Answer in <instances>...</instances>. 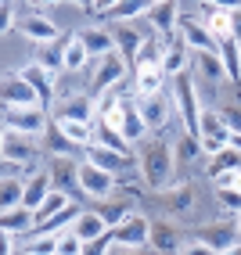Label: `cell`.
<instances>
[{"mask_svg":"<svg viewBox=\"0 0 241 255\" xmlns=\"http://www.w3.org/2000/svg\"><path fill=\"white\" fill-rule=\"evenodd\" d=\"M141 173L155 191L169 187V180H173V144H166V140L151 144L144 151V158H141Z\"/></svg>","mask_w":241,"mask_h":255,"instance_id":"obj_1","label":"cell"},{"mask_svg":"<svg viewBox=\"0 0 241 255\" xmlns=\"http://www.w3.org/2000/svg\"><path fill=\"white\" fill-rule=\"evenodd\" d=\"M173 87H177V112L184 115V133H187V137H198L202 108H198V94H195V79H191V72L173 76Z\"/></svg>","mask_w":241,"mask_h":255,"instance_id":"obj_2","label":"cell"},{"mask_svg":"<svg viewBox=\"0 0 241 255\" xmlns=\"http://www.w3.org/2000/svg\"><path fill=\"white\" fill-rule=\"evenodd\" d=\"M231 126L223 123V115L213 108V112H202L198 119V140H202V151H209V155H220V151L231 147Z\"/></svg>","mask_w":241,"mask_h":255,"instance_id":"obj_3","label":"cell"},{"mask_svg":"<svg viewBox=\"0 0 241 255\" xmlns=\"http://www.w3.org/2000/svg\"><path fill=\"white\" fill-rule=\"evenodd\" d=\"M47 126H50V119L40 105L36 108H4V129L36 137V133H47Z\"/></svg>","mask_w":241,"mask_h":255,"instance_id":"obj_4","label":"cell"},{"mask_svg":"<svg viewBox=\"0 0 241 255\" xmlns=\"http://www.w3.org/2000/svg\"><path fill=\"white\" fill-rule=\"evenodd\" d=\"M112 237H115L119 248H148L151 245V223H148V216L130 212L123 223L112 230Z\"/></svg>","mask_w":241,"mask_h":255,"instance_id":"obj_5","label":"cell"},{"mask_svg":"<svg viewBox=\"0 0 241 255\" xmlns=\"http://www.w3.org/2000/svg\"><path fill=\"white\" fill-rule=\"evenodd\" d=\"M83 155H87V158H83V162H90V165H97V169H105V173L108 176H133V158L130 155H119V151H112V147H101V144H90V147H83Z\"/></svg>","mask_w":241,"mask_h":255,"instance_id":"obj_6","label":"cell"},{"mask_svg":"<svg viewBox=\"0 0 241 255\" xmlns=\"http://www.w3.org/2000/svg\"><path fill=\"white\" fill-rule=\"evenodd\" d=\"M0 94H4V108H36L40 105V97H36V90L29 87V79L18 72H7L4 76V83H0ZM43 108V105H40Z\"/></svg>","mask_w":241,"mask_h":255,"instance_id":"obj_7","label":"cell"},{"mask_svg":"<svg viewBox=\"0 0 241 255\" xmlns=\"http://www.w3.org/2000/svg\"><path fill=\"white\" fill-rule=\"evenodd\" d=\"M177 29H180V40H184L187 47H191L195 54H216V50H220L216 36L209 32V25H205V22L187 18V14H184V18L177 22Z\"/></svg>","mask_w":241,"mask_h":255,"instance_id":"obj_8","label":"cell"},{"mask_svg":"<svg viewBox=\"0 0 241 255\" xmlns=\"http://www.w3.org/2000/svg\"><path fill=\"white\" fill-rule=\"evenodd\" d=\"M79 191L87 198H108L115 191V176H108L105 169H97L90 162H79Z\"/></svg>","mask_w":241,"mask_h":255,"instance_id":"obj_9","label":"cell"},{"mask_svg":"<svg viewBox=\"0 0 241 255\" xmlns=\"http://www.w3.org/2000/svg\"><path fill=\"white\" fill-rule=\"evenodd\" d=\"M198 241H205V245L220 255V252L241 245V227H238V223H213V227H202V237H198Z\"/></svg>","mask_w":241,"mask_h":255,"instance_id":"obj_10","label":"cell"},{"mask_svg":"<svg viewBox=\"0 0 241 255\" xmlns=\"http://www.w3.org/2000/svg\"><path fill=\"white\" fill-rule=\"evenodd\" d=\"M123 76H126V61L119 58V54L101 58V61H97V72H94L97 94H112V87H115V83H123Z\"/></svg>","mask_w":241,"mask_h":255,"instance_id":"obj_11","label":"cell"},{"mask_svg":"<svg viewBox=\"0 0 241 255\" xmlns=\"http://www.w3.org/2000/svg\"><path fill=\"white\" fill-rule=\"evenodd\" d=\"M137 108H141V119L148 129H162L169 123V112H173V105H169V97L162 94H151V97H141L137 101Z\"/></svg>","mask_w":241,"mask_h":255,"instance_id":"obj_12","label":"cell"},{"mask_svg":"<svg viewBox=\"0 0 241 255\" xmlns=\"http://www.w3.org/2000/svg\"><path fill=\"white\" fill-rule=\"evenodd\" d=\"M22 76L29 79V87L36 90V97H40V105L47 108L50 101H54V94H58V83H54V72H47L43 65H36V61H32V65H25V69H22Z\"/></svg>","mask_w":241,"mask_h":255,"instance_id":"obj_13","label":"cell"},{"mask_svg":"<svg viewBox=\"0 0 241 255\" xmlns=\"http://www.w3.org/2000/svg\"><path fill=\"white\" fill-rule=\"evenodd\" d=\"M18 29L25 32L29 40H36L40 47H43V43H54V40H58V25L50 22L47 14H25V18L18 22Z\"/></svg>","mask_w":241,"mask_h":255,"instance_id":"obj_14","label":"cell"},{"mask_svg":"<svg viewBox=\"0 0 241 255\" xmlns=\"http://www.w3.org/2000/svg\"><path fill=\"white\" fill-rule=\"evenodd\" d=\"M32 137H25V133H14V129H4V140H0V151H4V162H22L29 165L32 158Z\"/></svg>","mask_w":241,"mask_h":255,"instance_id":"obj_15","label":"cell"},{"mask_svg":"<svg viewBox=\"0 0 241 255\" xmlns=\"http://www.w3.org/2000/svg\"><path fill=\"white\" fill-rule=\"evenodd\" d=\"M54 191V183H50V173L43 169V173H32L29 180H25V198H22V205L29 209V212H36L43 201H47V194Z\"/></svg>","mask_w":241,"mask_h":255,"instance_id":"obj_16","label":"cell"},{"mask_svg":"<svg viewBox=\"0 0 241 255\" xmlns=\"http://www.w3.org/2000/svg\"><path fill=\"white\" fill-rule=\"evenodd\" d=\"M50 173V183H54V191H72V187H79V162L72 158H54V165L47 169Z\"/></svg>","mask_w":241,"mask_h":255,"instance_id":"obj_17","label":"cell"},{"mask_svg":"<svg viewBox=\"0 0 241 255\" xmlns=\"http://www.w3.org/2000/svg\"><path fill=\"white\" fill-rule=\"evenodd\" d=\"M112 36H115V54L123 61H137V54H141V47H144V40L137 36V29L133 25H115Z\"/></svg>","mask_w":241,"mask_h":255,"instance_id":"obj_18","label":"cell"},{"mask_svg":"<svg viewBox=\"0 0 241 255\" xmlns=\"http://www.w3.org/2000/svg\"><path fill=\"white\" fill-rule=\"evenodd\" d=\"M72 230H76L79 241L87 245V241L105 237V234H108V223H105V216H101V212H79V219L72 223Z\"/></svg>","mask_w":241,"mask_h":255,"instance_id":"obj_19","label":"cell"},{"mask_svg":"<svg viewBox=\"0 0 241 255\" xmlns=\"http://www.w3.org/2000/svg\"><path fill=\"white\" fill-rule=\"evenodd\" d=\"M79 40H83V47L90 50V58L115 54V36H112L108 29H87V32H79Z\"/></svg>","mask_w":241,"mask_h":255,"instance_id":"obj_20","label":"cell"},{"mask_svg":"<svg viewBox=\"0 0 241 255\" xmlns=\"http://www.w3.org/2000/svg\"><path fill=\"white\" fill-rule=\"evenodd\" d=\"M162 65H137V94L151 97V94H162Z\"/></svg>","mask_w":241,"mask_h":255,"instance_id":"obj_21","label":"cell"},{"mask_svg":"<svg viewBox=\"0 0 241 255\" xmlns=\"http://www.w3.org/2000/svg\"><path fill=\"white\" fill-rule=\"evenodd\" d=\"M32 227H36V212H29L25 205L11 209V212H0V230H4V234H25Z\"/></svg>","mask_w":241,"mask_h":255,"instance_id":"obj_22","label":"cell"},{"mask_svg":"<svg viewBox=\"0 0 241 255\" xmlns=\"http://www.w3.org/2000/svg\"><path fill=\"white\" fill-rule=\"evenodd\" d=\"M54 123H58V129H61L76 147H90V144H94V126H90V123H72V119H54Z\"/></svg>","mask_w":241,"mask_h":255,"instance_id":"obj_23","label":"cell"},{"mask_svg":"<svg viewBox=\"0 0 241 255\" xmlns=\"http://www.w3.org/2000/svg\"><path fill=\"white\" fill-rule=\"evenodd\" d=\"M220 58H223V69H227V79L231 83H241V47L238 40H220Z\"/></svg>","mask_w":241,"mask_h":255,"instance_id":"obj_24","label":"cell"},{"mask_svg":"<svg viewBox=\"0 0 241 255\" xmlns=\"http://www.w3.org/2000/svg\"><path fill=\"white\" fill-rule=\"evenodd\" d=\"M151 22H155V29L162 32V36H169V32L177 29V22H180V7L177 4H151Z\"/></svg>","mask_w":241,"mask_h":255,"instance_id":"obj_25","label":"cell"},{"mask_svg":"<svg viewBox=\"0 0 241 255\" xmlns=\"http://www.w3.org/2000/svg\"><path fill=\"white\" fill-rule=\"evenodd\" d=\"M144 119H141V108H137V101H126V112H123V129H119V133H123V137L133 144V140H141L144 137Z\"/></svg>","mask_w":241,"mask_h":255,"instance_id":"obj_26","label":"cell"},{"mask_svg":"<svg viewBox=\"0 0 241 255\" xmlns=\"http://www.w3.org/2000/svg\"><path fill=\"white\" fill-rule=\"evenodd\" d=\"M187 43L184 40H177V43H169L166 47V54H162V72L166 76H180V72H187Z\"/></svg>","mask_w":241,"mask_h":255,"instance_id":"obj_27","label":"cell"},{"mask_svg":"<svg viewBox=\"0 0 241 255\" xmlns=\"http://www.w3.org/2000/svg\"><path fill=\"white\" fill-rule=\"evenodd\" d=\"M54 119H72V123H90V101L83 94H72L68 101H61V112Z\"/></svg>","mask_w":241,"mask_h":255,"instance_id":"obj_28","label":"cell"},{"mask_svg":"<svg viewBox=\"0 0 241 255\" xmlns=\"http://www.w3.org/2000/svg\"><path fill=\"white\" fill-rule=\"evenodd\" d=\"M47 151H50L54 158H72V151H76V144L58 129L54 119H50V126H47Z\"/></svg>","mask_w":241,"mask_h":255,"instance_id":"obj_29","label":"cell"},{"mask_svg":"<svg viewBox=\"0 0 241 255\" xmlns=\"http://www.w3.org/2000/svg\"><path fill=\"white\" fill-rule=\"evenodd\" d=\"M22 198H25V183L22 180H7L0 183V209L11 212V209H22Z\"/></svg>","mask_w":241,"mask_h":255,"instance_id":"obj_30","label":"cell"},{"mask_svg":"<svg viewBox=\"0 0 241 255\" xmlns=\"http://www.w3.org/2000/svg\"><path fill=\"white\" fill-rule=\"evenodd\" d=\"M94 144H101V147H112V151H119V155H130V144H126V137L119 129H112L108 123H101L97 126V133H94Z\"/></svg>","mask_w":241,"mask_h":255,"instance_id":"obj_31","label":"cell"},{"mask_svg":"<svg viewBox=\"0 0 241 255\" xmlns=\"http://www.w3.org/2000/svg\"><path fill=\"white\" fill-rule=\"evenodd\" d=\"M87 61H90V50L83 47V40H79V36L65 40V69H68V72H79Z\"/></svg>","mask_w":241,"mask_h":255,"instance_id":"obj_32","label":"cell"},{"mask_svg":"<svg viewBox=\"0 0 241 255\" xmlns=\"http://www.w3.org/2000/svg\"><path fill=\"white\" fill-rule=\"evenodd\" d=\"M195 61H198L202 76L209 79V83H223V79H227V69H223V58H220V50H216V54H195Z\"/></svg>","mask_w":241,"mask_h":255,"instance_id":"obj_33","label":"cell"},{"mask_svg":"<svg viewBox=\"0 0 241 255\" xmlns=\"http://www.w3.org/2000/svg\"><path fill=\"white\" fill-rule=\"evenodd\" d=\"M61 209H68V194H65V191H50V194H47V201L36 209V227H43L47 219H54Z\"/></svg>","mask_w":241,"mask_h":255,"instance_id":"obj_34","label":"cell"},{"mask_svg":"<svg viewBox=\"0 0 241 255\" xmlns=\"http://www.w3.org/2000/svg\"><path fill=\"white\" fill-rule=\"evenodd\" d=\"M79 219V209L76 205H68V209H61L54 219H47L43 227H36V234H50V237H61L65 234V223H76Z\"/></svg>","mask_w":241,"mask_h":255,"instance_id":"obj_35","label":"cell"},{"mask_svg":"<svg viewBox=\"0 0 241 255\" xmlns=\"http://www.w3.org/2000/svg\"><path fill=\"white\" fill-rule=\"evenodd\" d=\"M36 65H43L47 72H58V69H65V47H58V40H54V43H43V47H40V58H36Z\"/></svg>","mask_w":241,"mask_h":255,"instance_id":"obj_36","label":"cell"},{"mask_svg":"<svg viewBox=\"0 0 241 255\" xmlns=\"http://www.w3.org/2000/svg\"><path fill=\"white\" fill-rule=\"evenodd\" d=\"M151 11V4H112V11H108V18L112 22H133V18H141V14H148Z\"/></svg>","mask_w":241,"mask_h":255,"instance_id":"obj_37","label":"cell"},{"mask_svg":"<svg viewBox=\"0 0 241 255\" xmlns=\"http://www.w3.org/2000/svg\"><path fill=\"white\" fill-rule=\"evenodd\" d=\"M151 245H155L159 255H169V252L177 248V234L169 230V227H151Z\"/></svg>","mask_w":241,"mask_h":255,"instance_id":"obj_38","label":"cell"},{"mask_svg":"<svg viewBox=\"0 0 241 255\" xmlns=\"http://www.w3.org/2000/svg\"><path fill=\"white\" fill-rule=\"evenodd\" d=\"M162 54H166V47L159 40H144L141 54H137V65H162Z\"/></svg>","mask_w":241,"mask_h":255,"instance_id":"obj_39","label":"cell"},{"mask_svg":"<svg viewBox=\"0 0 241 255\" xmlns=\"http://www.w3.org/2000/svg\"><path fill=\"white\" fill-rule=\"evenodd\" d=\"M25 255H58V237L40 234L32 245H25Z\"/></svg>","mask_w":241,"mask_h":255,"instance_id":"obj_40","label":"cell"},{"mask_svg":"<svg viewBox=\"0 0 241 255\" xmlns=\"http://www.w3.org/2000/svg\"><path fill=\"white\" fill-rule=\"evenodd\" d=\"M58 255H83V241L76 237V230L68 227L61 237H58Z\"/></svg>","mask_w":241,"mask_h":255,"instance_id":"obj_41","label":"cell"},{"mask_svg":"<svg viewBox=\"0 0 241 255\" xmlns=\"http://www.w3.org/2000/svg\"><path fill=\"white\" fill-rule=\"evenodd\" d=\"M198 151H202V140H198V137H187V133H184V137H180V144L173 147V155H180V158H187V162H191V158L198 155Z\"/></svg>","mask_w":241,"mask_h":255,"instance_id":"obj_42","label":"cell"},{"mask_svg":"<svg viewBox=\"0 0 241 255\" xmlns=\"http://www.w3.org/2000/svg\"><path fill=\"white\" fill-rule=\"evenodd\" d=\"M216 198H220V205L227 209V212H238L241 216V191H234V187H231V191H216Z\"/></svg>","mask_w":241,"mask_h":255,"instance_id":"obj_43","label":"cell"},{"mask_svg":"<svg viewBox=\"0 0 241 255\" xmlns=\"http://www.w3.org/2000/svg\"><path fill=\"white\" fill-rule=\"evenodd\" d=\"M169 205H173L177 212H184V209H191V187H177V191L169 194Z\"/></svg>","mask_w":241,"mask_h":255,"instance_id":"obj_44","label":"cell"},{"mask_svg":"<svg viewBox=\"0 0 241 255\" xmlns=\"http://www.w3.org/2000/svg\"><path fill=\"white\" fill-rule=\"evenodd\" d=\"M180 255H216V252H213L209 245H205V241H191V245H187Z\"/></svg>","mask_w":241,"mask_h":255,"instance_id":"obj_45","label":"cell"},{"mask_svg":"<svg viewBox=\"0 0 241 255\" xmlns=\"http://www.w3.org/2000/svg\"><path fill=\"white\" fill-rule=\"evenodd\" d=\"M11 18H14V4L0 7V32H11Z\"/></svg>","mask_w":241,"mask_h":255,"instance_id":"obj_46","label":"cell"},{"mask_svg":"<svg viewBox=\"0 0 241 255\" xmlns=\"http://www.w3.org/2000/svg\"><path fill=\"white\" fill-rule=\"evenodd\" d=\"M0 255H14V234L0 230Z\"/></svg>","mask_w":241,"mask_h":255,"instance_id":"obj_47","label":"cell"},{"mask_svg":"<svg viewBox=\"0 0 241 255\" xmlns=\"http://www.w3.org/2000/svg\"><path fill=\"white\" fill-rule=\"evenodd\" d=\"M112 255H144V248H119V245H115Z\"/></svg>","mask_w":241,"mask_h":255,"instance_id":"obj_48","label":"cell"},{"mask_svg":"<svg viewBox=\"0 0 241 255\" xmlns=\"http://www.w3.org/2000/svg\"><path fill=\"white\" fill-rule=\"evenodd\" d=\"M234 40H238V47H241V14H234Z\"/></svg>","mask_w":241,"mask_h":255,"instance_id":"obj_49","label":"cell"},{"mask_svg":"<svg viewBox=\"0 0 241 255\" xmlns=\"http://www.w3.org/2000/svg\"><path fill=\"white\" fill-rule=\"evenodd\" d=\"M231 147H234V151H241V129H234V133H231Z\"/></svg>","mask_w":241,"mask_h":255,"instance_id":"obj_50","label":"cell"},{"mask_svg":"<svg viewBox=\"0 0 241 255\" xmlns=\"http://www.w3.org/2000/svg\"><path fill=\"white\" fill-rule=\"evenodd\" d=\"M220 255H241V245H234V248H227V252H220Z\"/></svg>","mask_w":241,"mask_h":255,"instance_id":"obj_51","label":"cell"},{"mask_svg":"<svg viewBox=\"0 0 241 255\" xmlns=\"http://www.w3.org/2000/svg\"><path fill=\"white\" fill-rule=\"evenodd\" d=\"M238 227H241V216H238Z\"/></svg>","mask_w":241,"mask_h":255,"instance_id":"obj_52","label":"cell"},{"mask_svg":"<svg viewBox=\"0 0 241 255\" xmlns=\"http://www.w3.org/2000/svg\"><path fill=\"white\" fill-rule=\"evenodd\" d=\"M22 255H25V252H22Z\"/></svg>","mask_w":241,"mask_h":255,"instance_id":"obj_53","label":"cell"}]
</instances>
